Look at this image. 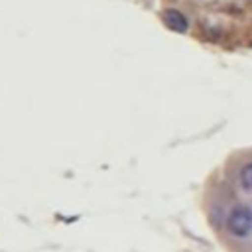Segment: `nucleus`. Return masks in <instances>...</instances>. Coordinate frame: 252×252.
Segmentation results:
<instances>
[{
    "instance_id": "7ed1b4c3",
    "label": "nucleus",
    "mask_w": 252,
    "mask_h": 252,
    "mask_svg": "<svg viewBox=\"0 0 252 252\" xmlns=\"http://www.w3.org/2000/svg\"><path fill=\"white\" fill-rule=\"evenodd\" d=\"M236 181H238V187L242 193L252 195V159L240 165V169L236 173Z\"/></svg>"
},
{
    "instance_id": "f03ea898",
    "label": "nucleus",
    "mask_w": 252,
    "mask_h": 252,
    "mask_svg": "<svg viewBox=\"0 0 252 252\" xmlns=\"http://www.w3.org/2000/svg\"><path fill=\"white\" fill-rule=\"evenodd\" d=\"M163 24H165L171 32H175V33H185L187 28H189V22H187L185 14L179 12V10H175V8H167V10L163 12Z\"/></svg>"
},
{
    "instance_id": "f257e3e1",
    "label": "nucleus",
    "mask_w": 252,
    "mask_h": 252,
    "mask_svg": "<svg viewBox=\"0 0 252 252\" xmlns=\"http://www.w3.org/2000/svg\"><path fill=\"white\" fill-rule=\"evenodd\" d=\"M224 228L236 240L250 238L252 236V207L246 203L232 205L224 219Z\"/></svg>"
}]
</instances>
